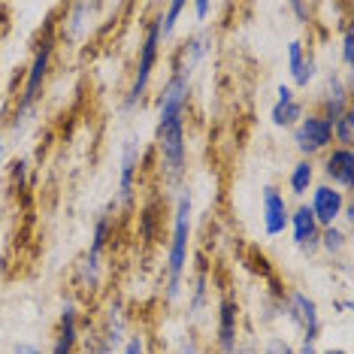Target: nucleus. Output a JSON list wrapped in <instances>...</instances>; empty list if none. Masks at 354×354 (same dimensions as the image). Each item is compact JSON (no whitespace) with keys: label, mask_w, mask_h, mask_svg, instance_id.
I'll return each instance as SVG.
<instances>
[{"label":"nucleus","mask_w":354,"mask_h":354,"mask_svg":"<svg viewBox=\"0 0 354 354\" xmlns=\"http://www.w3.org/2000/svg\"><path fill=\"white\" fill-rule=\"evenodd\" d=\"M288 218H291V206H288L285 194L276 188V185H263L261 188V224L263 233L272 236H281L288 230Z\"/></svg>","instance_id":"8"},{"label":"nucleus","mask_w":354,"mask_h":354,"mask_svg":"<svg viewBox=\"0 0 354 354\" xmlns=\"http://www.w3.org/2000/svg\"><path fill=\"white\" fill-rule=\"evenodd\" d=\"M112 230H115V224H112V215L109 212H100L97 218H94V227H91V245H88V254L106 257V245H109V239H112Z\"/></svg>","instance_id":"20"},{"label":"nucleus","mask_w":354,"mask_h":354,"mask_svg":"<svg viewBox=\"0 0 354 354\" xmlns=\"http://www.w3.org/2000/svg\"><path fill=\"white\" fill-rule=\"evenodd\" d=\"M146 351V342H142V336H127L122 354H142Z\"/></svg>","instance_id":"29"},{"label":"nucleus","mask_w":354,"mask_h":354,"mask_svg":"<svg viewBox=\"0 0 354 354\" xmlns=\"http://www.w3.org/2000/svg\"><path fill=\"white\" fill-rule=\"evenodd\" d=\"M3 149H6V142H3V133H0V167H3Z\"/></svg>","instance_id":"37"},{"label":"nucleus","mask_w":354,"mask_h":354,"mask_svg":"<svg viewBox=\"0 0 354 354\" xmlns=\"http://www.w3.org/2000/svg\"><path fill=\"white\" fill-rule=\"evenodd\" d=\"M312 188H315V160L300 158L288 173V191L294 197H306Z\"/></svg>","instance_id":"17"},{"label":"nucleus","mask_w":354,"mask_h":354,"mask_svg":"<svg viewBox=\"0 0 354 354\" xmlns=\"http://www.w3.org/2000/svg\"><path fill=\"white\" fill-rule=\"evenodd\" d=\"M291 12L300 19V25H306V21H309V15H312V10L306 3H291Z\"/></svg>","instance_id":"33"},{"label":"nucleus","mask_w":354,"mask_h":354,"mask_svg":"<svg viewBox=\"0 0 354 354\" xmlns=\"http://www.w3.org/2000/svg\"><path fill=\"white\" fill-rule=\"evenodd\" d=\"M294 354H318V348H315V342L303 339V342H300V348H294Z\"/></svg>","instance_id":"34"},{"label":"nucleus","mask_w":354,"mask_h":354,"mask_svg":"<svg viewBox=\"0 0 354 354\" xmlns=\"http://www.w3.org/2000/svg\"><path fill=\"white\" fill-rule=\"evenodd\" d=\"M12 354H46V351L39 348V345H34V342H15Z\"/></svg>","instance_id":"31"},{"label":"nucleus","mask_w":354,"mask_h":354,"mask_svg":"<svg viewBox=\"0 0 354 354\" xmlns=\"http://www.w3.org/2000/svg\"><path fill=\"white\" fill-rule=\"evenodd\" d=\"M55 43H58V39H55V19H49L46 21V28H43V34H39L34 58H30V64H28V73H25V82H21L19 100H15L12 133H21L30 122H34V115L39 109V100H43L46 79H49V70H52Z\"/></svg>","instance_id":"2"},{"label":"nucleus","mask_w":354,"mask_h":354,"mask_svg":"<svg viewBox=\"0 0 354 354\" xmlns=\"http://www.w3.org/2000/svg\"><path fill=\"white\" fill-rule=\"evenodd\" d=\"M191 227H194V200H191L188 188H182L179 200H176V209H173V230H170V245H167V285H164L167 303L179 300L185 279H188Z\"/></svg>","instance_id":"3"},{"label":"nucleus","mask_w":354,"mask_h":354,"mask_svg":"<svg viewBox=\"0 0 354 354\" xmlns=\"http://www.w3.org/2000/svg\"><path fill=\"white\" fill-rule=\"evenodd\" d=\"M330 127H333V146L351 149V142H354V109H345Z\"/></svg>","instance_id":"22"},{"label":"nucleus","mask_w":354,"mask_h":354,"mask_svg":"<svg viewBox=\"0 0 354 354\" xmlns=\"http://www.w3.org/2000/svg\"><path fill=\"white\" fill-rule=\"evenodd\" d=\"M321 173H324L327 185L339 188L342 194H351L354 191V151L330 146L324 151V167H321Z\"/></svg>","instance_id":"10"},{"label":"nucleus","mask_w":354,"mask_h":354,"mask_svg":"<svg viewBox=\"0 0 354 354\" xmlns=\"http://www.w3.org/2000/svg\"><path fill=\"white\" fill-rule=\"evenodd\" d=\"M342 67L345 70H351L354 67V25H351V19H345L342 21Z\"/></svg>","instance_id":"26"},{"label":"nucleus","mask_w":354,"mask_h":354,"mask_svg":"<svg viewBox=\"0 0 354 354\" xmlns=\"http://www.w3.org/2000/svg\"><path fill=\"white\" fill-rule=\"evenodd\" d=\"M303 61H306V49H303V43L300 39H291L288 43V73H297V70L303 67Z\"/></svg>","instance_id":"27"},{"label":"nucleus","mask_w":354,"mask_h":354,"mask_svg":"<svg viewBox=\"0 0 354 354\" xmlns=\"http://www.w3.org/2000/svg\"><path fill=\"white\" fill-rule=\"evenodd\" d=\"M206 300H209V279L206 270H200L194 281H191V300H188V318L197 321L206 312Z\"/></svg>","instance_id":"21"},{"label":"nucleus","mask_w":354,"mask_h":354,"mask_svg":"<svg viewBox=\"0 0 354 354\" xmlns=\"http://www.w3.org/2000/svg\"><path fill=\"white\" fill-rule=\"evenodd\" d=\"M142 146L136 136H127L122 142V158H118V206H131L136 194V176H140Z\"/></svg>","instance_id":"7"},{"label":"nucleus","mask_w":354,"mask_h":354,"mask_svg":"<svg viewBox=\"0 0 354 354\" xmlns=\"http://www.w3.org/2000/svg\"><path fill=\"white\" fill-rule=\"evenodd\" d=\"M160 30H158V19H151L146 25V34L140 39V55H136V67H133V79H131V88H127L122 106L124 112H133L142 106L146 100L149 88H151V76H155V67L160 61Z\"/></svg>","instance_id":"4"},{"label":"nucleus","mask_w":354,"mask_h":354,"mask_svg":"<svg viewBox=\"0 0 354 354\" xmlns=\"http://www.w3.org/2000/svg\"><path fill=\"white\" fill-rule=\"evenodd\" d=\"M188 10V3H182V0H176V3L167 6V12H160L158 15V30H160V43H167V39L173 37V30L176 25H179V19H182V12Z\"/></svg>","instance_id":"23"},{"label":"nucleus","mask_w":354,"mask_h":354,"mask_svg":"<svg viewBox=\"0 0 354 354\" xmlns=\"http://www.w3.org/2000/svg\"><path fill=\"white\" fill-rule=\"evenodd\" d=\"M339 218L345 221V230H351V224H354V200H351V194L345 197V206H342V215Z\"/></svg>","instance_id":"30"},{"label":"nucleus","mask_w":354,"mask_h":354,"mask_svg":"<svg viewBox=\"0 0 354 354\" xmlns=\"http://www.w3.org/2000/svg\"><path fill=\"white\" fill-rule=\"evenodd\" d=\"M291 136H294L297 151L309 160L333 146V127H330L318 112H306L300 122L291 127Z\"/></svg>","instance_id":"5"},{"label":"nucleus","mask_w":354,"mask_h":354,"mask_svg":"<svg viewBox=\"0 0 354 354\" xmlns=\"http://www.w3.org/2000/svg\"><path fill=\"white\" fill-rule=\"evenodd\" d=\"M281 315H288V321L300 330L303 339L315 342L321 336V312H318V303L312 300L306 291H288L281 297Z\"/></svg>","instance_id":"6"},{"label":"nucleus","mask_w":354,"mask_h":354,"mask_svg":"<svg viewBox=\"0 0 354 354\" xmlns=\"http://www.w3.org/2000/svg\"><path fill=\"white\" fill-rule=\"evenodd\" d=\"M188 106H191V79L173 70L158 97V127H155V149L160 158V170L170 182H182L185 167H188Z\"/></svg>","instance_id":"1"},{"label":"nucleus","mask_w":354,"mask_h":354,"mask_svg":"<svg viewBox=\"0 0 354 354\" xmlns=\"http://www.w3.org/2000/svg\"><path fill=\"white\" fill-rule=\"evenodd\" d=\"M158 227H160V215H158V206L155 203H146L140 212V239L142 243H151L158 236Z\"/></svg>","instance_id":"24"},{"label":"nucleus","mask_w":354,"mask_h":354,"mask_svg":"<svg viewBox=\"0 0 354 354\" xmlns=\"http://www.w3.org/2000/svg\"><path fill=\"white\" fill-rule=\"evenodd\" d=\"M76 345H79V309H76V303L70 300V303H64V309H61L58 333H55L49 354H76Z\"/></svg>","instance_id":"14"},{"label":"nucleus","mask_w":354,"mask_h":354,"mask_svg":"<svg viewBox=\"0 0 354 354\" xmlns=\"http://www.w3.org/2000/svg\"><path fill=\"white\" fill-rule=\"evenodd\" d=\"M351 245V233L339 227V224H330V227H321V236H318V248L330 257H339L345 248Z\"/></svg>","instance_id":"19"},{"label":"nucleus","mask_w":354,"mask_h":354,"mask_svg":"<svg viewBox=\"0 0 354 354\" xmlns=\"http://www.w3.org/2000/svg\"><path fill=\"white\" fill-rule=\"evenodd\" d=\"M303 115H306V103L297 100V97L276 100V103H272V109H270V122L276 127H281V131H291V127L300 122Z\"/></svg>","instance_id":"18"},{"label":"nucleus","mask_w":354,"mask_h":354,"mask_svg":"<svg viewBox=\"0 0 354 354\" xmlns=\"http://www.w3.org/2000/svg\"><path fill=\"white\" fill-rule=\"evenodd\" d=\"M288 230H291L294 236V245L300 248V252L312 254L318 252V236H321V224L315 221V215H312V209L300 203L291 212V218H288Z\"/></svg>","instance_id":"13"},{"label":"nucleus","mask_w":354,"mask_h":354,"mask_svg":"<svg viewBox=\"0 0 354 354\" xmlns=\"http://www.w3.org/2000/svg\"><path fill=\"white\" fill-rule=\"evenodd\" d=\"M179 354H197V342H194V339H191V336H188V339L182 342V351H179Z\"/></svg>","instance_id":"35"},{"label":"nucleus","mask_w":354,"mask_h":354,"mask_svg":"<svg viewBox=\"0 0 354 354\" xmlns=\"http://www.w3.org/2000/svg\"><path fill=\"white\" fill-rule=\"evenodd\" d=\"M215 342H218L221 354H233L239 339V303L233 297H221L218 300V321H215Z\"/></svg>","instance_id":"12"},{"label":"nucleus","mask_w":354,"mask_h":354,"mask_svg":"<svg viewBox=\"0 0 354 354\" xmlns=\"http://www.w3.org/2000/svg\"><path fill=\"white\" fill-rule=\"evenodd\" d=\"M345 197L339 188H333V185L321 182L315 188L309 191V206L312 215H315V221L321 227H330V224H339V215H342V206H345Z\"/></svg>","instance_id":"9"},{"label":"nucleus","mask_w":354,"mask_h":354,"mask_svg":"<svg viewBox=\"0 0 354 354\" xmlns=\"http://www.w3.org/2000/svg\"><path fill=\"white\" fill-rule=\"evenodd\" d=\"M209 12H212V3H206V0H203V3H194V19H197V25H203Z\"/></svg>","instance_id":"32"},{"label":"nucleus","mask_w":354,"mask_h":354,"mask_svg":"<svg viewBox=\"0 0 354 354\" xmlns=\"http://www.w3.org/2000/svg\"><path fill=\"white\" fill-rule=\"evenodd\" d=\"M318 106H321L318 115L324 118L327 124H333L345 109H351V85L345 82L336 70H333V73H327V85H324V91H321Z\"/></svg>","instance_id":"11"},{"label":"nucleus","mask_w":354,"mask_h":354,"mask_svg":"<svg viewBox=\"0 0 354 354\" xmlns=\"http://www.w3.org/2000/svg\"><path fill=\"white\" fill-rule=\"evenodd\" d=\"M6 272V261H3V254H0V276Z\"/></svg>","instance_id":"38"},{"label":"nucleus","mask_w":354,"mask_h":354,"mask_svg":"<svg viewBox=\"0 0 354 354\" xmlns=\"http://www.w3.org/2000/svg\"><path fill=\"white\" fill-rule=\"evenodd\" d=\"M263 354H294V345L285 339V336H270L263 342Z\"/></svg>","instance_id":"28"},{"label":"nucleus","mask_w":354,"mask_h":354,"mask_svg":"<svg viewBox=\"0 0 354 354\" xmlns=\"http://www.w3.org/2000/svg\"><path fill=\"white\" fill-rule=\"evenodd\" d=\"M124 333H127L124 303L115 297V300H112V303L106 306V312H103V327L97 330V336H100V339L109 345L112 351H115V348H122V345L127 342V336H124Z\"/></svg>","instance_id":"15"},{"label":"nucleus","mask_w":354,"mask_h":354,"mask_svg":"<svg viewBox=\"0 0 354 354\" xmlns=\"http://www.w3.org/2000/svg\"><path fill=\"white\" fill-rule=\"evenodd\" d=\"M324 354H351V351L348 348H327Z\"/></svg>","instance_id":"36"},{"label":"nucleus","mask_w":354,"mask_h":354,"mask_svg":"<svg viewBox=\"0 0 354 354\" xmlns=\"http://www.w3.org/2000/svg\"><path fill=\"white\" fill-rule=\"evenodd\" d=\"M315 76H318V61H315V55H306L303 67L297 70L291 79H294V85H297V88H309L312 82H315Z\"/></svg>","instance_id":"25"},{"label":"nucleus","mask_w":354,"mask_h":354,"mask_svg":"<svg viewBox=\"0 0 354 354\" xmlns=\"http://www.w3.org/2000/svg\"><path fill=\"white\" fill-rule=\"evenodd\" d=\"M209 52H212V37H209V34H191V37L179 46V64H176L173 70L191 79V73L197 70V64L203 61Z\"/></svg>","instance_id":"16"}]
</instances>
